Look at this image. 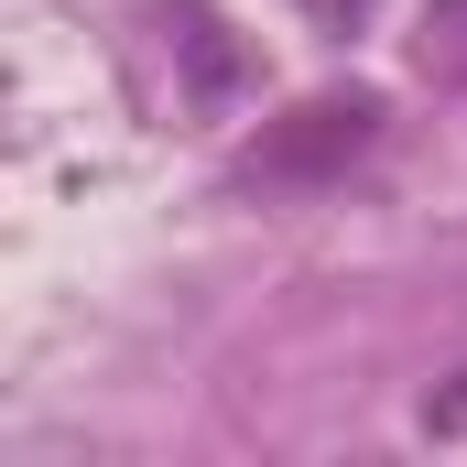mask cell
I'll use <instances>...</instances> for the list:
<instances>
[{"mask_svg":"<svg viewBox=\"0 0 467 467\" xmlns=\"http://www.w3.org/2000/svg\"><path fill=\"white\" fill-rule=\"evenodd\" d=\"M369 141H380V99H316L261 141V174H327V163H358Z\"/></svg>","mask_w":467,"mask_h":467,"instance_id":"6da1fadb","label":"cell"},{"mask_svg":"<svg viewBox=\"0 0 467 467\" xmlns=\"http://www.w3.org/2000/svg\"><path fill=\"white\" fill-rule=\"evenodd\" d=\"M424 435H467V380H457V391H435V402H424Z\"/></svg>","mask_w":467,"mask_h":467,"instance_id":"7a4b0ae2","label":"cell"}]
</instances>
